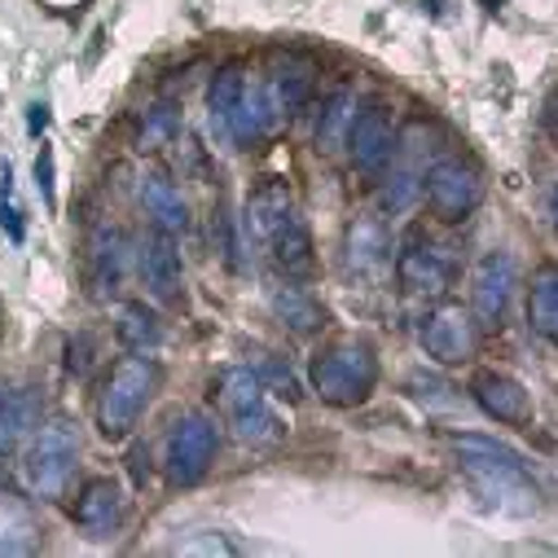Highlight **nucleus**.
Masks as SVG:
<instances>
[{
	"mask_svg": "<svg viewBox=\"0 0 558 558\" xmlns=\"http://www.w3.org/2000/svg\"><path fill=\"white\" fill-rule=\"evenodd\" d=\"M453 449L462 453V471L488 510H501L514 519H527L541 510V488L527 475V462L510 445L488 436H453Z\"/></svg>",
	"mask_w": 558,
	"mask_h": 558,
	"instance_id": "1",
	"label": "nucleus"
},
{
	"mask_svg": "<svg viewBox=\"0 0 558 558\" xmlns=\"http://www.w3.org/2000/svg\"><path fill=\"white\" fill-rule=\"evenodd\" d=\"M246 216H251V229L268 242V255H272L277 268L291 272V277L313 272V233H308L304 216L291 207V194H287L282 181L259 185L251 194Z\"/></svg>",
	"mask_w": 558,
	"mask_h": 558,
	"instance_id": "2",
	"label": "nucleus"
},
{
	"mask_svg": "<svg viewBox=\"0 0 558 558\" xmlns=\"http://www.w3.org/2000/svg\"><path fill=\"white\" fill-rule=\"evenodd\" d=\"M159 361L155 356H119L106 374V387L97 396V427L106 440H123L132 436V427L142 423V413L150 409L155 391H159Z\"/></svg>",
	"mask_w": 558,
	"mask_h": 558,
	"instance_id": "3",
	"label": "nucleus"
},
{
	"mask_svg": "<svg viewBox=\"0 0 558 558\" xmlns=\"http://www.w3.org/2000/svg\"><path fill=\"white\" fill-rule=\"evenodd\" d=\"M313 391L335 404V409H352L361 404L374 383H378V356L369 343H356V339H343V343H330L326 352L313 356Z\"/></svg>",
	"mask_w": 558,
	"mask_h": 558,
	"instance_id": "4",
	"label": "nucleus"
},
{
	"mask_svg": "<svg viewBox=\"0 0 558 558\" xmlns=\"http://www.w3.org/2000/svg\"><path fill=\"white\" fill-rule=\"evenodd\" d=\"M75 462H80V432H75V423L58 417V423H49L23 453L27 493L40 501H58L75 475Z\"/></svg>",
	"mask_w": 558,
	"mask_h": 558,
	"instance_id": "5",
	"label": "nucleus"
},
{
	"mask_svg": "<svg viewBox=\"0 0 558 558\" xmlns=\"http://www.w3.org/2000/svg\"><path fill=\"white\" fill-rule=\"evenodd\" d=\"M220 409H225V423L233 427V436L242 445H272L282 440V417L268 409V391L255 378V369H225L220 374Z\"/></svg>",
	"mask_w": 558,
	"mask_h": 558,
	"instance_id": "6",
	"label": "nucleus"
},
{
	"mask_svg": "<svg viewBox=\"0 0 558 558\" xmlns=\"http://www.w3.org/2000/svg\"><path fill=\"white\" fill-rule=\"evenodd\" d=\"M216 449H220V432L207 413H185L177 432L168 436V453H163V466H168V480L190 488L198 484L211 462H216Z\"/></svg>",
	"mask_w": 558,
	"mask_h": 558,
	"instance_id": "7",
	"label": "nucleus"
},
{
	"mask_svg": "<svg viewBox=\"0 0 558 558\" xmlns=\"http://www.w3.org/2000/svg\"><path fill=\"white\" fill-rule=\"evenodd\" d=\"M423 194L432 203V211L440 220H466L480 203H484V177L475 163H462V159H440L427 168L423 177Z\"/></svg>",
	"mask_w": 558,
	"mask_h": 558,
	"instance_id": "8",
	"label": "nucleus"
},
{
	"mask_svg": "<svg viewBox=\"0 0 558 558\" xmlns=\"http://www.w3.org/2000/svg\"><path fill=\"white\" fill-rule=\"evenodd\" d=\"M519 287V268L510 251H488L471 272V322L475 330H497L506 322L510 295Z\"/></svg>",
	"mask_w": 558,
	"mask_h": 558,
	"instance_id": "9",
	"label": "nucleus"
},
{
	"mask_svg": "<svg viewBox=\"0 0 558 558\" xmlns=\"http://www.w3.org/2000/svg\"><path fill=\"white\" fill-rule=\"evenodd\" d=\"M396 123H391V114L383 110V106H369V110H361V114H352V123H348V136H343V146H348V155H352V163L361 168V172H383L387 163H391V155H396Z\"/></svg>",
	"mask_w": 558,
	"mask_h": 558,
	"instance_id": "10",
	"label": "nucleus"
},
{
	"mask_svg": "<svg viewBox=\"0 0 558 558\" xmlns=\"http://www.w3.org/2000/svg\"><path fill=\"white\" fill-rule=\"evenodd\" d=\"M396 282L409 295H445L453 282V264L440 246H432L423 238H409L396 255Z\"/></svg>",
	"mask_w": 558,
	"mask_h": 558,
	"instance_id": "11",
	"label": "nucleus"
},
{
	"mask_svg": "<svg viewBox=\"0 0 558 558\" xmlns=\"http://www.w3.org/2000/svg\"><path fill=\"white\" fill-rule=\"evenodd\" d=\"M475 322H471V313H462L458 304H445V308H436V313H427V322H423V348H427V356L432 361H440V365H462V361H471L475 356Z\"/></svg>",
	"mask_w": 558,
	"mask_h": 558,
	"instance_id": "12",
	"label": "nucleus"
},
{
	"mask_svg": "<svg viewBox=\"0 0 558 558\" xmlns=\"http://www.w3.org/2000/svg\"><path fill=\"white\" fill-rule=\"evenodd\" d=\"M128 514V497L114 480H88L80 501H75V523L88 532V536H114L119 523Z\"/></svg>",
	"mask_w": 558,
	"mask_h": 558,
	"instance_id": "13",
	"label": "nucleus"
},
{
	"mask_svg": "<svg viewBox=\"0 0 558 558\" xmlns=\"http://www.w3.org/2000/svg\"><path fill=\"white\" fill-rule=\"evenodd\" d=\"M471 391H475V404L488 413V417H497V423H527L532 417V396H527V387L519 383V378H510V374H480L475 383H471Z\"/></svg>",
	"mask_w": 558,
	"mask_h": 558,
	"instance_id": "14",
	"label": "nucleus"
},
{
	"mask_svg": "<svg viewBox=\"0 0 558 558\" xmlns=\"http://www.w3.org/2000/svg\"><path fill=\"white\" fill-rule=\"evenodd\" d=\"M343 259H348V272H356V277H378V272L391 264V238H387V229H383L374 216H356V220L348 225Z\"/></svg>",
	"mask_w": 558,
	"mask_h": 558,
	"instance_id": "15",
	"label": "nucleus"
},
{
	"mask_svg": "<svg viewBox=\"0 0 558 558\" xmlns=\"http://www.w3.org/2000/svg\"><path fill=\"white\" fill-rule=\"evenodd\" d=\"M142 277H146V287H150L155 300H177L181 295L185 268H181V251H177L172 233H159L155 229V238L142 251Z\"/></svg>",
	"mask_w": 558,
	"mask_h": 558,
	"instance_id": "16",
	"label": "nucleus"
},
{
	"mask_svg": "<svg viewBox=\"0 0 558 558\" xmlns=\"http://www.w3.org/2000/svg\"><path fill=\"white\" fill-rule=\"evenodd\" d=\"M40 549V519L23 497H0V558H19Z\"/></svg>",
	"mask_w": 558,
	"mask_h": 558,
	"instance_id": "17",
	"label": "nucleus"
},
{
	"mask_svg": "<svg viewBox=\"0 0 558 558\" xmlns=\"http://www.w3.org/2000/svg\"><path fill=\"white\" fill-rule=\"evenodd\" d=\"M123 233L110 229V225H97L93 229V242H88V264H93V287L97 291H119L123 282Z\"/></svg>",
	"mask_w": 558,
	"mask_h": 558,
	"instance_id": "18",
	"label": "nucleus"
},
{
	"mask_svg": "<svg viewBox=\"0 0 558 558\" xmlns=\"http://www.w3.org/2000/svg\"><path fill=\"white\" fill-rule=\"evenodd\" d=\"M142 203H146V211L155 216V229H159V233H185V229H190V207H185L181 190L168 185L163 177H146V181H142Z\"/></svg>",
	"mask_w": 558,
	"mask_h": 558,
	"instance_id": "19",
	"label": "nucleus"
},
{
	"mask_svg": "<svg viewBox=\"0 0 558 558\" xmlns=\"http://www.w3.org/2000/svg\"><path fill=\"white\" fill-rule=\"evenodd\" d=\"M40 396L32 387L23 391H0V449H14L36 423H40Z\"/></svg>",
	"mask_w": 558,
	"mask_h": 558,
	"instance_id": "20",
	"label": "nucleus"
},
{
	"mask_svg": "<svg viewBox=\"0 0 558 558\" xmlns=\"http://www.w3.org/2000/svg\"><path fill=\"white\" fill-rule=\"evenodd\" d=\"M268 308L277 313V322H282L287 330H295V335H313V330H322V322H326L322 304H317L308 291H300V287H272Z\"/></svg>",
	"mask_w": 558,
	"mask_h": 558,
	"instance_id": "21",
	"label": "nucleus"
},
{
	"mask_svg": "<svg viewBox=\"0 0 558 558\" xmlns=\"http://www.w3.org/2000/svg\"><path fill=\"white\" fill-rule=\"evenodd\" d=\"M527 322L541 339L558 335V272H554V264H545L536 272V282L527 291Z\"/></svg>",
	"mask_w": 558,
	"mask_h": 558,
	"instance_id": "22",
	"label": "nucleus"
},
{
	"mask_svg": "<svg viewBox=\"0 0 558 558\" xmlns=\"http://www.w3.org/2000/svg\"><path fill=\"white\" fill-rule=\"evenodd\" d=\"M114 330H119V343L132 348V352H146V348H155L163 339V326H159V317L146 304H128L119 313V326Z\"/></svg>",
	"mask_w": 558,
	"mask_h": 558,
	"instance_id": "23",
	"label": "nucleus"
},
{
	"mask_svg": "<svg viewBox=\"0 0 558 558\" xmlns=\"http://www.w3.org/2000/svg\"><path fill=\"white\" fill-rule=\"evenodd\" d=\"M352 114H356V110H352V93H348V88H339V93L326 101L322 123H317V146H322V150H339V146H343Z\"/></svg>",
	"mask_w": 558,
	"mask_h": 558,
	"instance_id": "24",
	"label": "nucleus"
},
{
	"mask_svg": "<svg viewBox=\"0 0 558 558\" xmlns=\"http://www.w3.org/2000/svg\"><path fill=\"white\" fill-rule=\"evenodd\" d=\"M177 128H181V119H177V106L159 101L155 110H146L142 136H136V150H163V146H172V142H177Z\"/></svg>",
	"mask_w": 558,
	"mask_h": 558,
	"instance_id": "25",
	"label": "nucleus"
},
{
	"mask_svg": "<svg viewBox=\"0 0 558 558\" xmlns=\"http://www.w3.org/2000/svg\"><path fill=\"white\" fill-rule=\"evenodd\" d=\"M242 71L238 66H225L216 80H211V88H207V106H211V119L216 123H225L229 128V119H233V110H238V97H242Z\"/></svg>",
	"mask_w": 558,
	"mask_h": 558,
	"instance_id": "26",
	"label": "nucleus"
},
{
	"mask_svg": "<svg viewBox=\"0 0 558 558\" xmlns=\"http://www.w3.org/2000/svg\"><path fill=\"white\" fill-rule=\"evenodd\" d=\"M308 97H313V75L304 66H291V71H282L272 80V101H277V110H282V114L304 110Z\"/></svg>",
	"mask_w": 558,
	"mask_h": 558,
	"instance_id": "27",
	"label": "nucleus"
},
{
	"mask_svg": "<svg viewBox=\"0 0 558 558\" xmlns=\"http://www.w3.org/2000/svg\"><path fill=\"white\" fill-rule=\"evenodd\" d=\"M0 229L10 233V242H23V238H27L23 211H19V203H14V168H10V163L0 168Z\"/></svg>",
	"mask_w": 558,
	"mask_h": 558,
	"instance_id": "28",
	"label": "nucleus"
},
{
	"mask_svg": "<svg viewBox=\"0 0 558 558\" xmlns=\"http://www.w3.org/2000/svg\"><path fill=\"white\" fill-rule=\"evenodd\" d=\"M417 190H423V181H417L413 172H396V177L383 185L378 203H383V211H404V207L417 198Z\"/></svg>",
	"mask_w": 558,
	"mask_h": 558,
	"instance_id": "29",
	"label": "nucleus"
},
{
	"mask_svg": "<svg viewBox=\"0 0 558 558\" xmlns=\"http://www.w3.org/2000/svg\"><path fill=\"white\" fill-rule=\"evenodd\" d=\"M255 378H259V383H268V387H277V396H287V400H295V396H300V383H295L291 365H282L277 356H264Z\"/></svg>",
	"mask_w": 558,
	"mask_h": 558,
	"instance_id": "30",
	"label": "nucleus"
},
{
	"mask_svg": "<svg viewBox=\"0 0 558 558\" xmlns=\"http://www.w3.org/2000/svg\"><path fill=\"white\" fill-rule=\"evenodd\" d=\"M36 181H40V190H45V203L53 207V150H49V146H45L40 159H36Z\"/></svg>",
	"mask_w": 558,
	"mask_h": 558,
	"instance_id": "31",
	"label": "nucleus"
},
{
	"mask_svg": "<svg viewBox=\"0 0 558 558\" xmlns=\"http://www.w3.org/2000/svg\"><path fill=\"white\" fill-rule=\"evenodd\" d=\"M198 549H207V554H233V545H225L220 536H216V541H194V545H185V554H198Z\"/></svg>",
	"mask_w": 558,
	"mask_h": 558,
	"instance_id": "32",
	"label": "nucleus"
},
{
	"mask_svg": "<svg viewBox=\"0 0 558 558\" xmlns=\"http://www.w3.org/2000/svg\"><path fill=\"white\" fill-rule=\"evenodd\" d=\"M45 128H49V106L36 101V106H32V132H45Z\"/></svg>",
	"mask_w": 558,
	"mask_h": 558,
	"instance_id": "33",
	"label": "nucleus"
},
{
	"mask_svg": "<svg viewBox=\"0 0 558 558\" xmlns=\"http://www.w3.org/2000/svg\"><path fill=\"white\" fill-rule=\"evenodd\" d=\"M5 471H10V462H5V449H0V484H5Z\"/></svg>",
	"mask_w": 558,
	"mask_h": 558,
	"instance_id": "34",
	"label": "nucleus"
}]
</instances>
